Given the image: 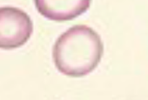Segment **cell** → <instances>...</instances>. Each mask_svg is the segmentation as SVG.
<instances>
[{"label":"cell","instance_id":"3957f363","mask_svg":"<svg viewBox=\"0 0 148 100\" xmlns=\"http://www.w3.org/2000/svg\"><path fill=\"white\" fill-rule=\"evenodd\" d=\"M38 12L57 22L69 21L85 13L92 0H34Z\"/></svg>","mask_w":148,"mask_h":100},{"label":"cell","instance_id":"7a4b0ae2","mask_svg":"<svg viewBox=\"0 0 148 100\" xmlns=\"http://www.w3.org/2000/svg\"><path fill=\"white\" fill-rule=\"evenodd\" d=\"M33 25L31 18L15 7H0V49H16L31 38Z\"/></svg>","mask_w":148,"mask_h":100},{"label":"cell","instance_id":"6da1fadb","mask_svg":"<svg viewBox=\"0 0 148 100\" xmlns=\"http://www.w3.org/2000/svg\"><path fill=\"white\" fill-rule=\"evenodd\" d=\"M104 45L99 35L84 25L68 29L57 39L52 57L57 69L67 77H81L99 64Z\"/></svg>","mask_w":148,"mask_h":100}]
</instances>
